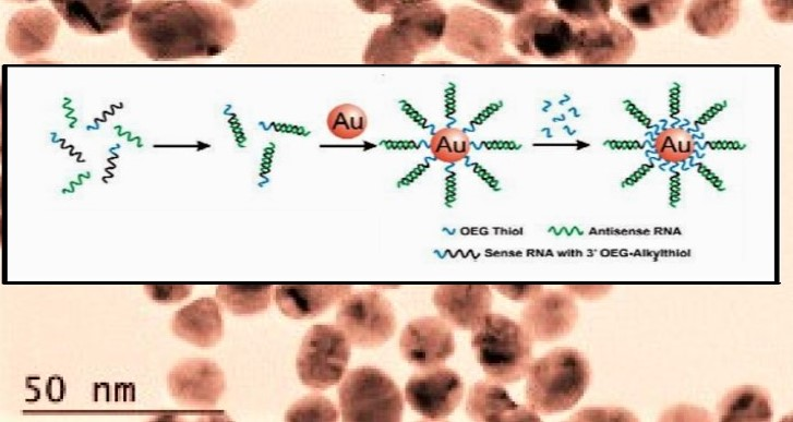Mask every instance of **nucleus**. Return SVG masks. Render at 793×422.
Segmentation results:
<instances>
[{"label": "nucleus", "mask_w": 793, "mask_h": 422, "mask_svg": "<svg viewBox=\"0 0 793 422\" xmlns=\"http://www.w3.org/2000/svg\"><path fill=\"white\" fill-rule=\"evenodd\" d=\"M128 27L133 45L155 61L216 56L236 36L229 11L216 3L199 1L136 3Z\"/></svg>", "instance_id": "obj_1"}, {"label": "nucleus", "mask_w": 793, "mask_h": 422, "mask_svg": "<svg viewBox=\"0 0 793 422\" xmlns=\"http://www.w3.org/2000/svg\"><path fill=\"white\" fill-rule=\"evenodd\" d=\"M527 405L537 413L572 409L585 395L591 378L588 359L570 347H558L532 360L527 373Z\"/></svg>", "instance_id": "obj_2"}, {"label": "nucleus", "mask_w": 793, "mask_h": 422, "mask_svg": "<svg viewBox=\"0 0 793 422\" xmlns=\"http://www.w3.org/2000/svg\"><path fill=\"white\" fill-rule=\"evenodd\" d=\"M392 16L391 24L373 33L380 55L391 64L410 63L444 38L447 12L436 2L399 1Z\"/></svg>", "instance_id": "obj_3"}, {"label": "nucleus", "mask_w": 793, "mask_h": 422, "mask_svg": "<svg viewBox=\"0 0 793 422\" xmlns=\"http://www.w3.org/2000/svg\"><path fill=\"white\" fill-rule=\"evenodd\" d=\"M471 331V348L488 379L509 384L527 376L532 340L520 323L490 312Z\"/></svg>", "instance_id": "obj_4"}, {"label": "nucleus", "mask_w": 793, "mask_h": 422, "mask_svg": "<svg viewBox=\"0 0 793 422\" xmlns=\"http://www.w3.org/2000/svg\"><path fill=\"white\" fill-rule=\"evenodd\" d=\"M338 401L344 421H400L404 411L396 383L371 365L347 373L338 387Z\"/></svg>", "instance_id": "obj_5"}, {"label": "nucleus", "mask_w": 793, "mask_h": 422, "mask_svg": "<svg viewBox=\"0 0 793 422\" xmlns=\"http://www.w3.org/2000/svg\"><path fill=\"white\" fill-rule=\"evenodd\" d=\"M516 51L526 58L566 62L574 58L575 28L561 13L537 9L516 15L508 31Z\"/></svg>", "instance_id": "obj_6"}, {"label": "nucleus", "mask_w": 793, "mask_h": 422, "mask_svg": "<svg viewBox=\"0 0 793 422\" xmlns=\"http://www.w3.org/2000/svg\"><path fill=\"white\" fill-rule=\"evenodd\" d=\"M350 358V341L333 324H316L302 338L296 369L302 384L325 389L344 378Z\"/></svg>", "instance_id": "obj_7"}, {"label": "nucleus", "mask_w": 793, "mask_h": 422, "mask_svg": "<svg viewBox=\"0 0 793 422\" xmlns=\"http://www.w3.org/2000/svg\"><path fill=\"white\" fill-rule=\"evenodd\" d=\"M443 41L446 49L456 56L480 63H493L503 57V24L490 13L457 5L447 13Z\"/></svg>", "instance_id": "obj_8"}, {"label": "nucleus", "mask_w": 793, "mask_h": 422, "mask_svg": "<svg viewBox=\"0 0 793 422\" xmlns=\"http://www.w3.org/2000/svg\"><path fill=\"white\" fill-rule=\"evenodd\" d=\"M336 325L350 343L362 348L377 347L396 331L392 303L376 290H362L344 297L337 306Z\"/></svg>", "instance_id": "obj_9"}, {"label": "nucleus", "mask_w": 793, "mask_h": 422, "mask_svg": "<svg viewBox=\"0 0 793 422\" xmlns=\"http://www.w3.org/2000/svg\"><path fill=\"white\" fill-rule=\"evenodd\" d=\"M464 389L461 376L441 364L412 374L405 386V398L423 419L443 420L458 407Z\"/></svg>", "instance_id": "obj_10"}, {"label": "nucleus", "mask_w": 793, "mask_h": 422, "mask_svg": "<svg viewBox=\"0 0 793 422\" xmlns=\"http://www.w3.org/2000/svg\"><path fill=\"white\" fill-rule=\"evenodd\" d=\"M634 33L608 16L575 29L574 58L581 64H621L634 55Z\"/></svg>", "instance_id": "obj_11"}, {"label": "nucleus", "mask_w": 793, "mask_h": 422, "mask_svg": "<svg viewBox=\"0 0 793 422\" xmlns=\"http://www.w3.org/2000/svg\"><path fill=\"white\" fill-rule=\"evenodd\" d=\"M578 319V308L566 290H542L521 311L520 325L532 341H553L568 335Z\"/></svg>", "instance_id": "obj_12"}, {"label": "nucleus", "mask_w": 793, "mask_h": 422, "mask_svg": "<svg viewBox=\"0 0 793 422\" xmlns=\"http://www.w3.org/2000/svg\"><path fill=\"white\" fill-rule=\"evenodd\" d=\"M452 327L440 316H423L410 321L399 338L402 358L417 367L444 364L455 352Z\"/></svg>", "instance_id": "obj_13"}, {"label": "nucleus", "mask_w": 793, "mask_h": 422, "mask_svg": "<svg viewBox=\"0 0 793 422\" xmlns=\"http://www.w3.org/2000/svg\"><path fill=\"white\" fill-rule=\"evenodd\" d=\"M168 388L180 403L213 407L225 389L221 369L208 359H188L178 363L168 374Z\"/></svg>", "instance_id": "obj_14"}, {"label": "nucleus", "mask_w": 793, "mask_h": 422, "mask_svg": "<svg viewBox=\"0 0 793 422\" xmlns=\"http://www.w3.org/2000/svg\"><path fill=\"white\" fill-rule=\"evenodd\" d=\"M492 288L489 285H438L432 302L440 316L457 329L472 330L491 312Z\"/></svg>", "instance_id": "obj_15"}, {"label": "nucleus", "mask_w": 793, "mask_h": 422, "mask_svg": "<svg viewBox=\"0 0 793 422\" xmlns=\"http://www.w3.org/2000/svg\"><path fill=\"white\" fill-rule=\"evenodd\" d=\"M60 20L49 9L20 10L9 21L5 44L17 58H31L49 50L56 39Z\"/></svg>", "instance_id": "obj_16"}, {"label": "nucleus", "mask_w": 793, "mask_h": 422, "mask_svg": "<svg viewBox=\"0 0 793 422\" xmlns=\"http://www.w3.org/2000/svg\"><path fill=\"white\" fill-rule=\"evenodd\" d=\"M57 13L76 33L103 35L122 29L133 9L131 1H51Z\"/></svg>", "instance_id": "obj_17"}, {"label": "nucleus", "mask_w": 793, "mask_h": 422, "mask_svg": "<svg viewBox=\"0 0 793 422\" xmlns=\"http://www.w3.org/2000/svg\"><path fill=\"white\" fill-rule=\"evenodd\" d=\"M466 413L473 421H539L528 405L515 402L500 383L479 381L468 390Z\"/></svg>", "instance_id": "obj_18"}, {"label": "nucleus", "mask_w": 793, "mask_h": 422, "mask_svg": "<svg viewBox=\"0 0 793 422\" xmlns=\"http://www.w3.org/2000/svg\"><path fill=\"white\" fill-rule=\"evenodd\" d=\"M172 333L199 347L220 341L224 323L220 304L211 297L200 298L178 310L171 319Z\"/></svg>", "instance_id": "obj_19"}, {"label": "nucleus", "mask_w": 793, "mask_h": 422, "mask_svg": "<svg viewBox=\"0 0 793 422\" xmlns=\"http://www.w3.org/2000/svg\"><path fill=\"white\" fill-rule=\"evenodd\" d=\"M349 285H278L275 302L279 311L295 319L312 318L351 293Z\"/></svg>", "instance_id": "obj_20"}, {"label": "nucleus", "mask_w": 793, "mask_h": 422, "mask_svg": "<svg viewBox=\"0 0 793 422\" xmlns=\"http://www.w3.org/2000/svg\"><path fill=\"white\" fill-rule=\"evenodd\" d=\"M718 413L721 421H769L772 418V402L765 389L743 385L722 398Z\"/></svg>", "instance_id": "obj_21"}, {"label": "nucleus", "mask_w": 793, "mask_h": 422, "mask_svg": "<svg viewBox=\"0 0 793 422\" xmlns=\"http://www.w3.org/2000/svg\"><path fill=\"white\" fill-rule=\"evenodd\" d=\"M738 1H693L685 21L694 33L718 37L729 33L738 21Z\"/></svg>", "instance_id": "obj_22"}, {"label": "nucleus", "mask_w": 793, "mask_h": 422, "mask_svg": "<svg viewBox=\"0 0 793 422\" xmlns=\"http://www.w3.org/2000/svg\"><path fill=\"white\" fill-rule=\"evenodd\" d=\"M618 9L628 24L647 31L672 23L683 7V1H617Z\"/></svg>", "instance_id": "obj_23"}, {"label": "nucleus", "mask_w": 793, "mask_h": 422, "mask_svg": "<svg viewBox=\"0 0 793 422\" xmlns=\"http://www.w3.org/2000/svg\"><path fill=\"white\" fill-rule=\"evenodd\" d=\"M271 285H219L216 298L229 312L251 315L264 312L272 300Z\"/></svg>", "instance_id": "obj_24"}, {"label": "nucleus", "mask_w": 793, "mask_h": 422, "mask_svg": "<svg viewBox=\"0 0 793 422\" xmlns=\"http://www.w3.org/2000/svg\"><path fill=\"white\" fill-rule=\"evenodd\" d=\"M470 138L458 128H443L430 141L433 156L444 162H458L470 153Z\"/></svg>", "instance_id": "obj_25"}, {"label": "nucleus", "mask_w": 793, "mask_h": 422, "mask_svg": "<svg viewBox=\"0 0 793 422\" xmlns=\"http://www.w3.org/2000/svg\"><path fill=\"white\" fill-rule=\"evenodd\" d=\"M326 124L333 135L344 140H351L360 136L365 131L368 118L360 107L352 104H341L329 111Z\"/></svg>", "instance_id": "obj_26"}, {"label": "nucleus", "mask_w": 793, "mask_h": 422, "mask_svg": "<svg viewBox=\"0 0 793 422\" xmlns=\"http://www.w3.org/2000/svg\"><path fill=\"white\" fill-rule=\"evenodd\" d=\"M654 148L661 159L681 162L694 154L695 141L688 131L682 128H670L657 136Z\"/></svg>", "instance_id": "obj_27"}, {"label": "nucleus", "mask_w": 793, "mask_h": 422, "mask_svg": "<svg viewBox=\"0 0 793 422\" xmlns=\"http://www.w3.org/2000/svg\"><path fill=\"white\" fill-rule=\"evenodd\" d=\"M334 403L320 394H310L296 401L287 411L286 421H336Z\"/></svg>", "instance_id": "obj_28"}, {"label": "nucleus", "mask_w": 793, "mask_h": 422, "mask_svg": "<svg viewBox=\"0 0 793 422\" xmlns=\"http://www.w3.org/2000/svg\"><path fill=\"white\" fill-rule=\"evenodd\" d=\"M575 29L610 16L612 1H554Z\"/></svg>", "instance_id": "obj_29"}, {"label": "nucleus", "mask_w": 793, "mask_h": 422, "mask_svg": "<svg viewBox=\"0 0 793 422\" xmlns=\"http://www.w3.org/2000/svg\"><path fill=\"white\" fill-rule=\"evenodd\" d=\"M145 293L159 303H173L188 298L192 292L190 285H145Z\"/></svg>", "instance_id": "obj_30"}, {"label": "nucleus", "mask_w": 793, "mask_h": 422, "mask_svg": "<svg viewBox=\"0 0 793 422\" xmlns=\"http://www.w3.org/2000/svg\"><path fill=\"white\" fill-rule=\"evenodd\" d=\"M479 4L489 9L504 12L508 14H522L528 11L541 9L545 5L546 1H500V0H479L476 1Z\"/></svg>", "instance_id": "obj_31"}, {"label": "nucleus", "mask_w": 793, "mask_h": 422, "mask_svg": "<svg viewBox=\"0 0 793 422\" xmlns=\"http://www.w3.org/2000/svg\"><path fill=\"white\" fill-rule=\"evenodd\" d=\"M491 288L517 302L529 301L543 290L541 285H493Z\"/></svg>", "instance_id": "obj_32"}, {"label": "nucleus", "mask_w": 793, "mask_h": 422, "mask_svg": "<svg viewBox=\"0 0 793 422\" xmlns=\"http://www.w3.org/2000/svg\"><path fill=\"white\" fill-rule=\"evenodd\" d=\"M609 287L605 286H564L563 289H566L567 292L570 294H576L580 297L591 298L590 293L600 294L601 292H605L603 290L608 289Z\"/></svg>", "instance_id": "obj_33"}]
</instances>
